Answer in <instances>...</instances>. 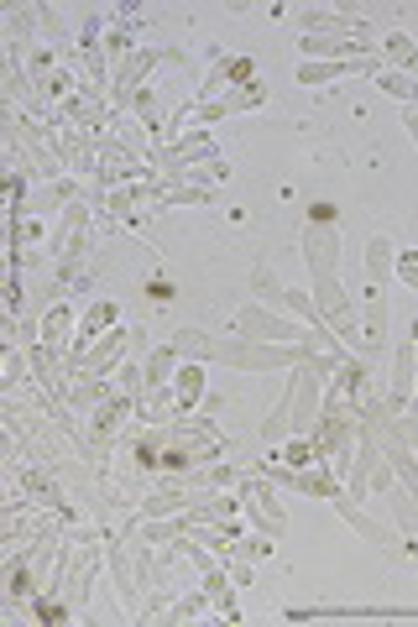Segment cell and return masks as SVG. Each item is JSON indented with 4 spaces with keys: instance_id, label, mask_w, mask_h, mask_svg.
<instances>
[{
    "instance_id": "cell-1",
    "label": "cell",
    "mask_w": 418,
    "mask_h": 627,
    "mask_svg": "<svg viewBox=\"0 0 418 627\" xmlns=\"http://www.w3.org/2000/svg\"><path fill=\"white\" fill-rule=\"evenodd\" d=\"M236 491H240V518H246L257 533H267V539H282L288 512H282V502H278V487H272L261 470H246V476L236 481Z\"/></svg>"
},
{
    "instance_id": "cell-2",
    "label": "cell",
    "mask_w": 418,
    "mask_h": 627,
    "mask_svg": "<svg viewBox=\"0 0 418 627\" xmlns=\"http://www.w3.org/2000/svg\"><path fill=\"white\" fill-rule=\"evenodd\" d=\"M158 63H183V53H158V47H137L131 59H120L110 68V110H131V99H137L141 78L152 74Z\"/></svg>"
},
{
    "instance_id": "cell-3",
    "label": "cell",
    "mask_w": 418,
    "mask_h": 627,
    "mask_svg": "<svg viewBox=\"0 0 418 627\" xmlns=\"http://www.w3.org/2000/svg\"><path fill=\"white\" fill-rule=\"evenodd\" d=\"M282 623H418V607H288Z\"/></svg>"
},
{
    "instance_id": "cell-4",
    "label": "cell",
    "mask_w": 418,
    "mask_h": 627,
    "mask_svg": "<svg viewBox=\"0 0 418 627\" xmlns=\"http://www.w3.org/2000/svg\"><path fill=\"white\" fill-rule=\"evenodd\" d=\"M126 346H131V330H126V325H116V330L100 334V340H95L84 355H68V382H74V376H116Z\"/></svg>"
},
{
    "instance_id": "cell-5",
    "label": "cell",
    "mask_w": 418,
    "mask_h": 627,
    "mask_svg": "<svg viewBox=\"0 0 418 627\" xmlns=\"http://www.w3.org/2000/svg\"><path fill=\"white\" fill-rule=\"evenodd\" d=\"M288 397H293V434H314L319 413H324V376L309 366L288 372Z\"/></svg>"
},
{
    "instance_id": "cell-6",
    "label": "cell",
    "mask_w": 418,
    "mask_h": 627,
    "mask_svg": "<svg viewBox=\"0 0 418 627\" xmlns=\"http://www.w3.org/2000/svg\"><path fill=\"white\" fill-rule=\"evenodd\" d=\"M105 570H110V581H116L120 607H141V586H137V570H131V544H126V533H120L116 523L105 529Z\"/></svg>"
},
{
    "instance_id": "cell-7",
    "label": "cell",
    "mask_w": 418,
    "mask_h": 627,
    "mask_svg": "<svg viewBox=\"0 0 418 627\" xmlns=\"http://www.w3.org/2000/svg\"><path fill=\"white\" fill-rule=\"evenodd\" d=\"M58 157H63V168L79 178V183H84V178H89V183L100 178V147H95V137H89V131L63 126V131H58Z\"/></svg>"
},
{
    "instance_id": "cell-8",
    "label": "cell",
    "mask_w": 418,
    "mask_h": 627,
    "mask_svg": "<svg viewBox=\"0 0 418 627\" xmlns=\"http://www.w3.org/2000/svg\"><path fill=\"white\" fill-rule=\"evenodd\" d=\"M63 110V120L74 126V131H89V137H100V131H110V99H100V95H89V89H79V95H68L58 105Z\"/></svg>"
},
{
    "instance_id": "cell-9",
    "label": "cell",
    "mask_w": 418,
    "mask_h": 627,
    "mask_svg": "<svg viewBox=\"0 0 418 627\" xmlns=\"http://www.w3.org/2000/svg\"><path fill=\"white\" fill-rule=\"evenodd\" d=\"M382 466V445H377V434H356V466H351V476H345V497L351 502H361L366 508V497H372V476H377Z\"/></svg>"
},
{
    "instance_id": "cell-10",
    "label": "cell",
    "mask_w": 418,
    "mask_h": 627,
    "mask_svg": "<svg viewBox=\"0 0 418 627\" xmlns=\"http://www.w3.org/2000/svg\"><path fill=\"white\" fill-rule=\"evenodd\" d=\"M382 63L387 59H330V63H299L293 78L319 89V84H335V78H351V74H382Z\"/></svg>"
},
{
    "instance_id": "cell-11",
    "label": "cell",
    "mask_w": 418,
    "mask_h": 627,
    "mask_svg": "<svg viewBox=\"0 0 418 627\" xmlns=\"http://www.w3.org/2000/svg\"><path fill=\"white\" fill-rule=\"evenodd\" d=\"M330 502H335V512L345 518V523H351V529L361 533V539H366V544H377V549H393V544H398V533L387 529V523H377V518L361 508V502H351V497H345V487H340L335 497H330Z\"/></svg>"
},
{
    "instance_id": "cell-12",
    "label": "cell",
    "mask_w": 418,
    "mask_h": 627,
    "mask_svg": "<svg viewBox=\"0 0 418 627\" xmlns=\"http://www.w3.org/2000/svg\"><path fill=\"white\" fill-rule=\"evenodd\" d=\"M361 351L366 355L387 351V298L372 283H366V304H361Z\"/></svg>"
},
{
    "instance_id": "cell-13",
    "label": "cell",
    "mask_w": 418,
    "mask_h": 627,
    "mask_svg": "<svg viewBox=\"0 0 418 627\" xmlns=\"http://www.w3.org/2000/svg\"><path fill=\"white\" fill-rule=\"evenodd\" d=\"M120 325V309L116 304H110V298H95V304H89V309H84V319H79V334H74V351L68 355H84L89 351V346H95V340H100V334H110Z\"/></svg>"
},
{
    "instance_id": "cell-14",
    "label": "cell",
    "mask_w": 418,
    "mask_h": 627,
    "mask_svg": "<svg viewBox=\"0 0 418 627\" xmlns=\"http://www.w3.org/2000/svg\"><path fill=\"white\" fill-rule=\"evenodd\" d=\"M414 372H418V346L408 340V346H398L393 351V392H387V408L393 413H403L408 403H414Z\"/></svg>"
},
{
    "instance_id": "cell-15",
    "label": "cell",
    "mask_w": 418,
    "mask_h": 627,
    "mask_svg": "<svg viewBox=\"0 0 418 627\" xmlns=\"http://www.w3.org/2000/svg\"><path fill=\"white\" fill-rule=\"evenodd\" d=\"M116 392H120L116 376H74V387H68V408L79 413V418H89V413L105 408Z\"/></svg>"
},
{
    "instance_id": "cell-16",
    "label": "cell",
    "mask_w": 418,
    "mask_h": 627,
    "mask_svg": "<svg viewBox=\"0 0 418 627\" xmlns=\"http://www.w3.org/2000/svg\"><path fill=\"white\" fill-rule=\"evenodd\" d=\"M236 84H251V59H219L215 68L204 74V84H200V105L219 99L225 89H236Z\"/></svg>"
},
{
    "instance_id": "cell-17",
    "label": "cell",
    "mask_w": 418,
    "mask_h": 627,
    "mask_svg": "<svg viewBox=\"0 0 418 627\" xmlns=\"http://www.w3.org/2000/svg\"><path fill=\"white\" fill-rule=\"evenodd\" d=\"M168 387H173V397H179V413H200L204 397H210V392H204V361H189V366H179Z\"/></svg>"
},
{
    "instance_id": "cell-18",
    "label": "cell",
    "mask_w": 418,
    "mask_h": 627,
    "mask_svg": "<svg viewBox=\"0 0 418 627\" xmlns=\"http://www.w3.org/2000/svg\"><path fill=\"white\" fill-rule=\"evenodd\" d=\"M74 304H47L42 309V340L47 346H63V351H74V334H79V325H74Z\"/></svg>"
},
{
    "instance_id": "cell-19",
    "label": "cell",
    "mask_w": 418,
    "mask_h": 627,
    "mask_svg": "<svg viewBox=\"0 0 418 627\" xmlns=\"http://www.w3.org/2000/svg\"><path fill=\"white\" fill-rule=\"evenodd\" d=\"M393 273H398V246H393L387 235H372V241H366V283L382 288Z\"/></svg>"
},
{
    "instance_id": "cell-20",
    "label": "cell",
    "mask_w": 418,
    "mask_h": 627,
    "mask_svg": "<svg viewBox=\"0 0 418 627\" xmlns=\"http://www.w3.org/2000/svg\"><path fill=\"white\" fill-rule=\"evenodd\" d=\"M204 591H210V602H215V612L225 617V623H240V607H236V581L225 575L219 565L204 570Z\"/></svg>"
},
{
    "instance_id": "cell-21",
    "label": "cell",
    "mask_w": 418,
    "mask_h": 627,
    "mask_svg": "<svg viewBox=\"0 0 418 627\" xmlns=\"http://www.w3.org/2000/svg\"><path fill=\"white\" fill-rule=\"evenodd\" d=\"M257 439L261 445H288V439H293V397H288V387L278 392V408L267 413V424H261Z\"/></svg>"
},
{
    "instance_id": "cell-22",
    "label": "cell",
    "mask_w": 418,
    "mask_h": 627,
    "mask_svg": "<svg viewBox=\"0 0 418 627\" xmlns=\"http://www.w3.org/2000/svg\"><path fill=\"white\" fill-rule=\"evenodd\" d=\"M387 502H393V523H398V533L418 549V502L408 497V487H403V481H393V487H387Z\"/></svg>"
},
{
    "instance_id": "cell-23",
    "label": "cell",
    "mask_w": 418,
    "mask_h": 627,
    "mask_svg": "<svg viewBox=\"0 0 418 627\" xmlns=\"http://www.w3.org/2000/svg\"><path fill=\"white\" fill-rule=\"evenodd\" d=\"M168 418H179V397L173 387H152L137 403V424H168Z\"/></svg>"
},
{
    "instance_id": "cell-24",
    "label": "cell",
    "mask_w": 418,
    "mask_h": 627,
    "mask_svg": "<svg viewBox=\"0 0 418 627\" xmlns=\"http://www.w3.org/2000/svg\"><path fill=\"white\" fill-rule=\"evenodd\" d=\"M141 372H147V392L168 387V382H173V372H179V351H173V340H168V346H158V351H147Z\"/></svg>"
},
{
    "instance_id": "cell-25",
    "label": "cell",
    "mask_w": 418,
    "mask_h": 627,
    "mask_svg": "<svg viewBox=\"0 0 418 627\" xmlns=\"http://www.w3.org/2000/svg\"><path fill=\"white\" fill-rule=\"evenodd\" d=\"M261 99H267V89H261L257 78H251V84H236V89H225V95H219V105H225V116H246V110H257Z\"/></svg>"
},
{
    "instance_id": "cell-26",
    "label": "cell",
    "mask_w": 418,
    "mask_h": 627,
    "mask_svg": "<svg viewBox=\"0 0 418 627\" xmlns=\"http://www.w3.org/2000/svg\"><path fill=\"white\" fill-rule=\"evenodd\" d=\"M288 314H293V319H303L309 330H330V325H324V314H319V304H314V294H303V288H293V294H288ZM330 334H335V330H330Z\"/></svg>"
},
{
    "instance_id": "cell-27",
    "label": "cell",
    "mask_w": 418,
    "mask_h": 627,
    "mask_svg": "<svg viewBox=\"0 0 418 627\" xmlns=\"http://www.w3.org/2000/svg\"><path fill=\"white\" fill-rule=\"evenodd\" d=\"M377 78V89H387L393 99H403V105H418V84L408 74H398V68H382V74H372Z\"/></svg>"
},
{
    "instance_id": "cell-28",
    "label": "cell",
    "mask_w": 418,
    "mask_h": 627,
    "mask_svg": "<svg viewBox=\"0 0 418 627\" xmlns=\"http://www.w3.org/2000/svg\"><path fill=\"white\" fill-rule=\"evenodd\" d=\"M251 283H257V298H261V309H288V294L278 288V277H272V267L261 262L257 273H251Z\"/></svg>"
},
{
    "instance_id": "cell-29",
    "label": "cell",
    "mask_w": 418,
    "mask_h": 627,
    "mask_svg": "<svg viewBox=\"0 0 418 627\" xmlns=\"http://www.w3.org/2000/svg\"><path fill=\"white\" fill-rule=\"evenodd\" d=\"M219 189H200V183H168L162 204H215Z\"/></svg>"
},
{
    "instance_id": "cell-30",
    "label": "cell",
    "mask_w": 418,
    "mask_h": 627,
    "mask_svg": "<svg viewBox=\"0 0 418 627\" xmlns=\"http://www.w3.org/2000/svg\"><path fill=\"white\" fill-rule=\"evenodd\" d=\"M215 607V602H210V591H194V596H183V602H173V607H168V623H189V617H204V612Z\"/></svg>"
},
{
    "instance_id": "cell-31",
    "label": "cell",
    "mask_w": 418,
    "mask_h": 627,
    "mask_svg": "<svg viewBox=\"0 0 418 627\" xmlns=\"http://www.w3.org/2000/svg\"><path fill=\"white\" fill-rule=\"evenodd\" d=\"M267 549H272V539H267V533H261V539H231L225 560H267Z\"/></svg>"
},
{
    "instance_id": "cell-32",
    "label": "cell",
    "mask_w": 418,
    "mask_h": 627,
    "mask_svg": "<svg viewBox=\"0 0 418 627\" xmlns=\"http://www.w3.org/2000/svg\"><path fill=\"white\" fill-rule=\"evenodd\" d=\"M319 450H314V439H288V466H314Z\"/></svg>"
},
{
    "instance_id": "cell-33",
    "label": "cell",
    "mask_w": 418,
    "mask_h": 627,
    "mask_svg": "<svg viewBox=\"0 0 418 627\" xmlns=\"http://www.w3.org/2000/svg\"><path fill=\"white\" fill-rule=\"evenodd\" d=\"M393 277H398V283H408V288L418 294V252H398V273H393Z\"/></svg>"
},
{
    "instance_id": "cell-34",
    "label": "cell",
    "mask_w": 418,
    "mask_h": 627,
    "mask_svg": "<svg viewBox=\"0 0 418 627\" xmlns=\"http://www.w3.org/2000/svg\"><path fill=\"white\" fill-rule=\"evenodd\" d=\"M251 575H257V560H231V581L236 586H251Z\"/></svg>"
},
{
    "instance_id": "cell-35",
    "label": "cell",
    "mask_w": 418,
    "mask_h": 627,
    "mask_svg": "<svg viewBox=\"0 0 418 627\" xmlns=\"http://www.w3.org/2000/svg\"><path fill=\"white\" fill-rule=\"evenodd\" d=\"M398 429H403V439H408V445L418 450V413H414V408H403V413H398Z\"/></svg>"
},
{
    "instance_id": "cell-36",
    "label": "cell",
    "mask_w": 418,
    "mask_h": 627,
    "mask_svg": "<svg viewBox=\"0 0 418 627\" xmlns=\"http://www.w3.org/2000/svg\"><path fill=\"white\" fill-rule=\"evenodd\" d=\"M42 32L63 42V21H58V6H42Z\"/></svg>"
},
{
    "instance_id": "cell-37",
    "label": "cell",
    "mask_w": 418,
    "mask_h": 627,
    "mask_svg": "<svg viewBox=\"0 0 418 627\" xmlns=\"http://www.w3.org/2000/svg\"><path fill=\"white\" fill-rule=\"evenodd\" d=\"M403 126H408V137H414V147H418V105H403Z\"/></svg>"
}]
</instances>
